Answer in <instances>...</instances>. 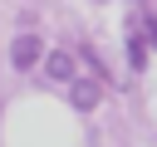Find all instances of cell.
Returning a JSON list of instances; mask_svg holds the SVG:
<instances>
[{"label":"cell","instance_id":"1","mask_svg":"<svg viewBox=\"0 0 157 147\" xmlns=\"http://www.w3.org/2000/svg\"><path fill=\"white\" fill-rule=\"evenodd\" d=\"M10 64H15V69H34V64H39V34H15Z\"/></svg>","mask_w":157,"mask_h":147},{"label":"cell","instance_id":"5","mask_svg":"<svg viewBox=\"0 0 157 147\" xmlns=\"http://www.w3.org/2000/svg\"><path fill=\"white\" fill-rule=\"evenodd\" d=\"M147 39H152V49H157V20H152V24H147Z\"/></svg>","mask_w":157,"mask_h":147},{"label":"cell","instance_id":"2","mask_svg":"<svg viewBox=\"0 0 157 147\" xmlns=\"http://www.w3.org/2000/svg\"><path fill=\"white\" fill-rule=\"evenodd\" d=\"M69 98H74V108H98V98H103V83L98 78H74V88H69Z\"/></svg>","mask_w":157,"mask_h":147},{"label":"cell","instance_id":"4","mask_svg":"<svg viewBox=\"0 0 157 147\" xmlns=\"http://www.w3.org/2000/svg\"><path fill=\"white\" fill-rule=\"evenodd\" d=\"M128 64H132V69H142V64H147V54H142V44H137V39L128 44Z\"/></svg>","mask_w":157,"mask_h":147},{"label":"cell","instance_id":"3","mask_svg":"<svg viewBox=\"0 0 157 147\" xmlns=\"http://www.w3.org/2000/svg\"><path fill=\"white\" fill-rule=\"evenodd\" d=\"M44 74L59 78V83H69V78H74V54H69V49H54V54L44 59Z\"/></svg>","mask_w":157,"mask_h":147}]
</instances>
